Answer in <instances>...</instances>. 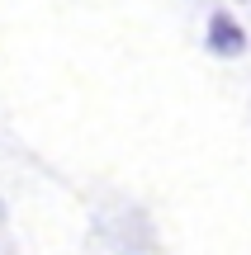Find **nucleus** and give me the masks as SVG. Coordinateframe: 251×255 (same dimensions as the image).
Segmentation results:
<instances>
[{"mask_svg": "<svg viewBox=\"0 0 251 255\" xmlns=\"http://www.w3.org/2000/svg\"><path fill=\"white\" fill-rule=\"evenodd\" d=\"M242 47H247L242 24H237L233 14H223V9H218V14L209 19V52H218V57H237Z\"/></svg>", "mask_w": 251, "mask_h": 255, "instance_id": "f257e3e1", "label": "nucleus"}]
</instances>
